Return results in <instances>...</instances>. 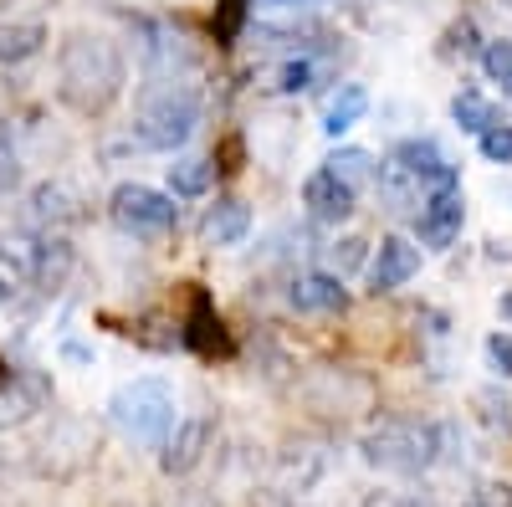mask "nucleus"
<instances>
[{"mask_svg":"<svg viewBox=\"0 0 512 507\" xmlns=\"http://www.w3.org/2000/svg\"><path fill=\"white\" fill-rule=\"evenodd\" d=\"M364 461L374 472L390 477H425L446 456V426H431V420H405V415H384L364 431L359 441Z\"/></svg>","mask_w":512,"mask_h":507,"instance_id":"obj_2","label":"nucleus"},{"mask_svg":"<svg viewBox=\"0 0 512 507\" xmlns=\"http://www.w3.org/2000/svg\"><path fill=\"white\" fill-rule=\"evenodd\" d=\"M108 420L139 446H164V436L175 431V390L164 379L144 374V379H128L108 395Z\"/></svg>","mask_w":512,"mask_h":507,"instance_id":"obj_3","label":"nucleus"},{"mask_svg":"<svg viewBox=\"0 0 512 507\" xmlns=\"http://www.w3.org/2000/svg\"><path fill=\"white\" fill-rule=\"evenodd\" d=\"M185 344L190 349H200V354H210V349H226V333H221V318L210 313V298L205 292H195V303H190V318H185Z\"/></svg>","mask_w":512,"mask_h":507,"instance_id":"obj_19","label":"nucleus"},{"mask_svg":"<svg viewBox=\"0 0 512 507\" xmlns=\"http://www.w3.org/2000/svg\"><path fill=\"white\" fill-rule=\"evenodd\" d=\"M328 467H333L328 446L313 441V436H297V441H287V446L277 451V461H272V492H277V497H308V492L328 477Z\"/></svg>","mask_w":512,"mask_h":507,"instance_id":"obj_6","label":"nucleus"},{"mask_svg":"<svg viewBox=\"0 0 512 507\" xmlns=\"http://www.w3.org/2000/svg\"><path fill=\"white\" fill-rule=\"evenodd\" d=\"M461 507H512V487L507 482H477Z\"/></svg>","mask_w":512,"mask_h":507,"instance_id":"obj_29","label":"nucleus"},{"mask_svg":"<svg viewBox=\"0 0 512 507\" xmlns=\"http://www.w3.org/2000/svg\"><path fill=\"white\" fill-rule=\"evenodd\" d=\"M246 6H251V0H221V21H216V36L221 41H236V31L246 21Z\"/></svg>","mask_w":512,"mask_h":507,"instance_id":"obj_30","label":"nucleus"},{"mask_svg":"<svg viewBox=\"0 0 512 507\" xmlns=\"http://www.w3.org/2000/svg\"><path fill=\"white\" fill-rule=\"evenodd\" d=\"M108 216L123 236L154 241V236H169L180 226V205H175V195H164L154 185H118L108 195Z\"/></svg>","mask_w":512,"mask_h":507,"instance_id":"obj_5","label":"nucleus"},{"mask_svg":"<svg viewBox=\"0 0 512 507\" xmlns=\"http://www.w3.org/2000/svg\"><path fill=\"white\" fill-rule=\"evenodd\" d=\"M251 236V210L246 200H216V205H205V216H200V241L205 246H241Z\"/></svg>","mask_w":512,"mask_h":507,"instance_id":"obj_17","label":"nucleus"},{"mask_svg":"<svg viewBox=\"0 0 512 507\" xmlns=\"http://www.w3.org/2000/svg\"><path fill=\"white\" fill-rule=\"evenodd\" d=\"M62 359H72V364H93V349H82V344H72V338H67V344H62Z\"/></svg>","mask_w":512,"mask_h":507,"instance_id":"obj_32","label":"nucleus"},{"mask_svg":"<svg viewBox=\"0 0 512 507\" xmlns=\"http://www.w3.org/2000/svg\"><path fill=\"white\" fill-rule=\"evenodd\" d=\"M11 292H16V282H11L6 272H0V308H6V303H11Z\"/></svg>","mask_w":512,"mask_h":507,"instance_id":"obj_33","label":"nucleus"},{"mask_svg":"<svg viewBox=\"0 0 512 507\" xmlns=\"http://www.w3.org/2000/svg\"><path fill=\"white\" fill-rule=\"evenodd\" d=\"M82 216V195L67 185V180H41L26 190V221L41 226V231H62Z\"/></svg>","mask_w":512,"mask_h":507,"instance_id":"obj_12","label":"nucleus"},{"mask_svg":"<svg viewBox=\"0 0 512 507\" xmlns=\"http://www.w3.org/2000/svg\"><path fill=\"white\" fill-rule=\"evenodd\" d=\"M497 313H502V323H507V328H512V292H507V298H502V303H497Z\"/></svg>","mask_w":512,"mask_h":507,"instance_id":"obj_34","label":"nucleus"},{"mask_svg":"<svg viewBox=\"0 0 512 507\" xmlns=\"http://www.w3.org/2000/svg\"><path fill=\"white\" fill-rule=\"evenodd\" d=\"M287 303L297 313H338L349 303V287H344V277H333V272H303L287 287Z\"/></svg>","mask_w":512,"mask_h":507,"instance_id":"obj_15","label":"nucleus"},{"mask_svg":"<svg viewBox=\"0 0 512 507\" xmlns=\"http://www.w3.org/2000/svg\"><path fill=\"white\" fill-rule=\"evenodd\" d=\"M364 113H369V93L359 88V82H338V93L323 103V134H328V139L349 134Z\"/></svg>","mask_w":512,"mask_h":507,"instance_id":"obj_18","label":"nucleus"},{"mask_svg":"<svg viewBox=\"0 0 512 507\" xmlns=\"http://www.w3.org/2000/svg\"><path fill=\"white\" fill-rule=\"evenodd\" d=\"M128 88V57L113 36L77 26L57 41V98L82 113V118H98L108 113Z\"/></svg>","mask_w":512,"mask_h":507,"instance_id":"obj_1","label":"nucleus"},{"mask_svg":"<svg viewBox=\"0 0 512 507\" xmlns=\"http://www.w3.org/2000/svg\"><path fill=\"white\" fill-rule=\"evenodd\" d=\"M52 41L47 21L41 16H11L0 21V67H21L31 57H41V47Z\"/></svg>","mask_w":512,"mask_h":507,"instance_id":"obj_16","label":"nucleus"},{"mask_svg":"<svg viewBox=\"0 0 512 507\" xmlns=\"http://www.w3.org/2000/svg\"><path fill=\"white\" fill-rule=\"evenodd\" d=\"M323 169H328V175H338L349 190H364V185L374 180V154H369V149H333V154L323 159Z\"/></svg>","mask_w":512,"mask_h":507,"instance_id":"obj_22","label":"nucleus"},{"mask_svg":"<svg viewBox=\"0 0 512 507\" xmlns=\"http://www.w3.org/2000/svg\"><path fill=\"white\" fill-rule=\"evenodd\" d=\"M195 129H200V98L190 88H175V82H169V88H159L139 108L134 144L139 149H154V154H175V149H185L195 139Z\"/></svg>","mask_w":512,"mask_h":507,"instance_id":"obj_4","label":"nucleus"},{"mask_svg":"<svg viewBox=\"0 0 512 507\" xmlns=\"http://www.w3.org/2000/svg\"><path fill=\"white\" fill-rule=\"evenodd\" d=\"M415 272H420V241L384 236L374 262H369V292H395V287L415 282Z\"/></svg>","mask_w":512,"mask_h":507,"instance_id":"obj_13","label":"nucleus"},{"mask_svg":"<svg viewBox=\"0 0 512 507\" xmlns=\"http://www.w3.org/2000/svg\"><path fill=\"white\" fill-rule=\"evenodd\" d=\"M451 118H456V129H466V134H487L492 123H502L497 118V103L487 93H477V88H461L451 98Z\"/></svg>","mask_w":512,"mask_h":507,"instance_id":"obj_20","label":"nucleus"},{"mask_svg":"<svg viewBox=\"0 0 512 507\" xmlns=\"http://www.w3.org/2000/svg\"><path fill=\"white\" fill-rule=\"evenodd\" d=\"M390 159L410 169V175L425 185V195H431V190H456V180H461V169L451 164V154L436 139H400L390 149Z\"/></svg>","mask_w":512,"mask_h":507,"instance_id":"obj_10","label":"nucleus"},{"mask_svg":"<svg viewBox=\"0 0 512 507\" xmlns=\"http://www.w3.org/2000/svg\"><path fill=\"white\" fill-rule=\"evenodd\" d=\"M47 379H36L26 369H6L0 364V431H16L26 420H36L47 410Z\"/></svg>","mask_w":512,"mask_h":507,"instance_id":"obj_9","label":"nucleus"},{"mask_svg":"<svg viewBox=\"0 0 512 507\" xmlns=\"http://www.w3.org/2000/svg\"><path fill=\"white\" fill-rule=\"evenodd\" d=\"M210 180H216V164H210V159H175V164H169V195H180V200L205 195Z\"/></svg>","mask_w":512,"mask_h":507,"instance_id":"obj_21","label":"nucleus"},{"mask_svg":"<svg viewBox=\"0 0 512 507\" xmlns=\"http://www.w3.org/2000/svg\"><path fill=\"white\" fill-rule=\"evenodd\" d=\"M272 6H308V0H272Z\"/></svg>","mask_w":512,"mask_h":507,"instance_id":"obj_35","label":"nucleus"},{"mask_svg":"<svg viewBox=\"0 0 512 507\" xmlns=\"http://www.w3.org/2000/svg\"><path fill=\"white\" fill-rule=\"evenodd\" d=\"M461 226H466L461 190H431V195L420 200V210H415V236H420V246H431V251L456 246Z\"/></svg>","mask_w":512,"mask_h":507,"instance_id":"obj_8","label":"nucleus"},{"mask_svg":"<svg viewBox=\"0 0 512 507\" xmlns=\"http://www.w3.org/2000/svg\"><path fill=\"white\" fill-rule=\"evenodd\" d=\"M482 72H487V82H497V88L512 98V36L487 41L482 47Z\"/></svg>","mask_w":512,"mask_h":507,"instance_id":"obj_25","label":"nucleus"},{"mask_svg":"<svg viewBox=\"0 0 512 507\" xmlns=\"http://www.w3.org/2000/svg\"><path fill=\"white\" fill-rule=\"evenodd\" d=\"M477 149L487 164H512V123H492L487 134H477Z\"/></svg>","mask_w":512,"mask_h":507,"instance_id":"obj_28","label":"nucleus"},{"mask_svg":"<svg viewBox=\"0 0 512 507\" xmlns=\"http://www.w3.org/2000/svg\"><path fill=\"white\" fill-rule=\"evenodd\" d=\"M502 195H507V200H512V185H507V190H502Z\"/></svg>","mask_w":512,"mask_h":507,"instance_id":"obj_36","label":"nucleus"},{"mask_svg":"<svg viewBox=\"0 0 512 507\" xmlns=\"http://www.w3.org/2000/svg\"><path fill=\"white\" fill-rule=\"evenodd\" d=\"M72 267H77V251L62 231H41L31 241V262H26V277L41 287V292H62L72 282Z\"/></svg>","mask_w":512,"mask_h":507,"instance_id":"obj_11","label":"nucleus"},{"mask_svg":"<svg viewBox=\"0 0 512 507\" xmlns=\"http://www.w3.org/2000/svg\"><path fill=\"white\" fill-rule=\"evenodd\" d=\"M354 200H359V190H349L338 175H328V169H313V175L303 180V205H308V216L323 221V226L349 221L354 216Z\"/></svg>","mask_w":512,"mask_h":507,"instance_id":"obj_14","label":"nucleus"},{"mask_svg":"<svg viewBox=\"0 0 512 507\" xmlns=\"http://www.w3.org/2000/svg\"><path fill=\"white\" fill-rule=\"evenodd\" d=\"M364 251H369L364 236H338V241H328V251H323V257H328V272H333V277H349V272L364 262Z\"/></svg>","mask_w":512,"mask_h":507,"instance_id":"obj_27","label":"nucleus"},{"mask_svg":"<svg viewBox=\"0 0 512 507\" xmlns=\"http://www.w3.org/2000/svg\"><path fill=\"white\" fill-rule=\"evenodd\" d=\"M210 441H216V420H210V415H185V420H175V431H169L164 446H159V472H164V477L195 472L200 461H205V451H210Z\"/></svg>","mask_w":512,"mask_h":507,"instance_id":"obj_7","label":"nucleus"},{"mask_svg":"<svg viewBox=\"0 0 512 507\" xmlns=\"http://www.w3.org/2000/svg\"><path fill=\"white\" fill-rule=\"evenodd\" d=\"M359 507H441V502L425 487H374V492H364Z\"/></svg>","mask_w":512,"mask_h":507,"instance_id":"obj_26","label":"nucleus"},{"mask_svg":"<svg viewBox=\"0 0 512 507\" xmlns=\"http://www.w3.org/2000/svg\"><path fill=\"white\" fill-rule=\"evenodd\" d=\"M21 175H26V159H21V139L11 123H0V200L21 190Z\"/></svg>","mask_w":512,"mask_h":507,"instance_id":"obj_23","label":"nucleus"},{"mask_svg":"<svg viewBox=\"0 0 512 507\" xmlns=\"http://www.w3.org/2000/svg\"><path fill=\"white\" fill-rule=\"evenodd\" d=\"M487 364L512 379V333H492V338H487Z\"/></svg>","mask_w":512,"mask_h":507,"instance_id":"obj_31","label":"nucleus"},{"mask_svg":"<svg viewBox=\"0 0 512 507\" xmlns=\"http://www.w3.org/2000/svg\"><path fill=\"white\" fill-rule=\"evenodd\" d=\"M313 88H318V62L313 57H287L277 67V93L297 98V93H313Z\"/></svg>","mask_w":512,"mask_h":507,"instance_id":"obj_24","label":"nucleus"}]
</instances>
